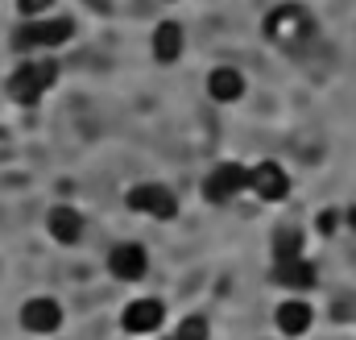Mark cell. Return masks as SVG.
<instances>
[{
  "mask_svg": "<svg viewBox=\"0 0 356 340\" xmlns=\"http://www.w3.org/2000/svg\"><path fill=\"white\" fill-rule=\"evenodd\" d=\"M149 59L158 67H178L186 59V25L178 17H162L149 29Z\"/></svg>",
  "mask_w": 356,
  "mask_h": 340,
  "instance_id": "8fae6325",
  "label": "cell"
},
{
  "mask_svg": "<svg viewBox=\"0 0 356 340\" xmlns=\"http://www.w3.org/2000/svg\"><path fill=\"white\" fill-rule=\"evenodd\" d=\"M162 4H178V0H162Z\"/></svg>",
  "mask_w": 356,
  "mask_h": 340,
  "instance_id": "ffe728a7",
  "label": "cell"
},
{
  "mask_svg": "<svg viewBox=\"0 0 356 340\" xmlns=\"http://www.w3.org/2000/svg\"><path fill=\"white\" fill-rule=\"evenodd\" d=\"M149 270H154V254H149V245H141V241H112L108 249H104V274L116 282V286H141L145 278H149Z\"/></svg>",
  "mask_w": 356,
  "mask_h": 340,
  "instance_id": "52a82bcc",
  "label": "cell"
},
{
  "mask_svg": "<svg viewBox=\"0 0 356 340\" xmlns=\"http://www.w3.org/2000/svg\"><path fill=\"white\" fill-rule=\"evenodd\" d=\"M63 324H67V307L50 291H33L17 307V328L25 337H54V332H63Z\"/></svg>",
  "mask_w": 356,
  "mask_h": 340,
  "instance_id": "ba28073f",
  "label": "cell"
},
{
  "mask_svg": "<svg viewBox=\"0 0 356 340\" xmlns=\"http://www.w3.org/2000/svg\"><path fill=\"white\" fill-rule=\"evenodd\" d=\"M63 84L58 71V54H17V63L4 75V95L17 108H38L46 95H54V87Z\"/></svg>",
  "mask_w": 356,
  "mask_h": 340,
  "instance_id": "6da1fadb",
  "label": "cell"
},
{
  "mask_svg": "<svg viewBox=\"0 0 356 340\" xmlns=\"http://www.w3.org/2000/svg\"><path fill=\"white\" fill-rule=\"evenodd\" d=\"M166 332L175 340H211V320L203 311H186V316H178Z\"/></svg>",
  "mask_w": 356,
  "mask_h": 340,
  "instance_id": "2e32d148",
  "label": "cell"
},
{
  "mask_svg": "<svg viewBox=\"0 0 356 340\" xmlns=\"http://www.w3.org/2000/svg\"><path fill=\"white\" fill-rule=\"evenodd\" d=\"M75 38H79V21L67 8H58L50 17H38V21H17V29H13L17 54H58Z\"/></svg>",
  "mask_w": 356,
  "mask_h": 340,
  "instance_id": "7a4b0ae2",
  "label": "cell"
},
{
  "mask_svg": "<svg viewBox=\"0 0 356 340\" xmlns=\"http://www.w3.org/2000/svg\"><path fill=\"white\" fill-rule=\"evenodd\" d=\"M241 195H249V162H241V158H220V162H211V167L203 170V178H199V199H203L207 208H228V203H236Z\"/></svg>",
  "mask_w": 356,
  "mask_h": 340,
  "instance_id": "8992f818",
  "label": "cell"
},
{
  "mask_svg": "<svg viewBox=\"0 0 356 340\" xmlns=\"http://www.w3.org/2000/svg\"><path fill=\"white\" fill-rule=\"evenodd\" d=\"M120 199L137 220H149V224H175L182 212V199L166 178H133Z\"/></svg>",
  "mask_w": 356,
  "mask_h": 340,
  "instance_id": "277c9868",
  "label": "cell"
},
{
  "mask_svg": "<svg viewBox=\"0 0 356 340\" xmlns=\"http://www.w3.org/2000/svg\"><path fill=\"white\" fill-rule=\"evenodd\" d=\"M42 229H46L50 245H58V249H79L91 233V220L79 203H67V199H63V203H50V208H46Z\"/></svg>",
  "mask_w": 356,
  "mask_h": 340,
  "instance_id": "9c48e42d",
  "label": "cell"
},
{
  "mask_svg": "<svg viewBox=\"0 0 356 340\" xmlns=\"http://www.w3.org/2000/svg\"><path fill=\"white\" fill-rule=\"evenodd\" d=\"M269 282H273L277 291H286V295H307V291H315L319 270H315L311 257H290V261H273Z\"/></svg>",
  "mask_w": 356,
  "mask_h": 340,
  "instance_id": "5bb4252c",
  "label": "cell"
},
{
  "mask_svg": "<svg viewBox=\"0 0 356 340\" xmlns=\"http://www.w3.org/2000/svg\"><path fill=\"white\" fill-rule=\"evenodd\" d=\"M158 340H175V337H170V332H162V337H158Z\"/></svg>",
  "mask_w": 356,
  "mask_h": 340,
  "instance_id": "d6986e66",
  "label": "cell"
},
{
  "mask_svg": "<svg viewBox=\"0 0 356 340\" xmlns=\"http://www.w3.org/2000/svg\"><path fill=\"white\" fill-rule=\"evenodd\" d=\"M269 257L273 261H290V257H307V233L298 224H282L269 237Z\"/></svg>",
  "mask_w": 356,
  "mask_h": 340,
  "instance_id": "9a60e30c",
  "label": "cell"
},
{
  "mask_svg": "<svg viewBox=\"0 0 356 340\" xmlns=\"http://www.w3.org/2000/svg\"><path fill=\"white\" fill-rule=\"evenodd\" d=\"M63 8V0H13V13H17V21H38V17H50V13H58Z\"/></svg>",
  "mask_w": 356,
  "mask_h": 340,
  "instance_id": "e0dca14e",
  "label": "cell"
},
{
  "mask_svg": "<svg viewBox=\"0 0 356 340\" xmlns=\"http://www.w3.org/2000/svg\"><path fill=\"white\" fill-rule=\"evenodd\" d=\"M290 191H294V178H290V170L282 167L277 158L249 162V195H253V199H261V203H282Z\"/></svg>",
  "mask_w": 356,
  "mask_h": 340,
  "instance_id": "30bf717a",
  "label": "cell"
},
{
  "mask_svg": "<svg viewBox=\"0 0 356 340\" xmlns=\"http://www.w3.org/2000/svg\"><path fill=\"white\" fill-rule=\"evenodd\" d=\"M315 17H311V8L307 4H298V0H282V4H273L266 17H261V38H266L273 50H302V46H311V38H315Z\"/></svg>",
  "mask_w": 356,
  "mask_h": 340,
  "instance_id": "3957f363",
  "label": "cell"
},
{
  "mask_svg": "<svg viewBox=\"0 0 356 340\" xmlns=\"http://www.w3.org/2000/svg\"><path fill=\"white\" fill-rule=\"evenodd\" d=\"M203 91H207L211 104H241L245 91H249V79H245L241 67L216 63V67H207V75H203Z\"/></svg>",
  "mask_w": 356,
  "mask_h": 340,
  "instance_id": "4fadbf2b",
  "label": "cell"
},
{
  "mask_svg": "<svg viewBox=\"0 0 356 340\" xmlns=\"http://www.w3.org/2000/svg\"><path fill=\"white\" fill-rule=\"evenodd\" d=\"M344 224V212L340 208H332V212H319V233L323 237H336V229Z\"/></svg>",
  "mask_w": 356,
  "mask_h": 340,
  "instance_id": "ac0fdd59",
  "label": "cell"
},
{
  "mask_svg": "<svg viewBox=\"0 0 356 340\" xmlns=\"http://www.w3.org/2000/svg\"><path fill=\"white\" fill-rule=\"evenodd\" d=\"M273 328H277V337H286V340L307 337V332L315 328V307H311V299H307V295H282V303L273 307Z\"/></svg>",
  "mask_w": 356,
  "mask_h": 340,
  "instance_id": "7c38bea8",
  "label": "cell"
},
{
  "mask_svg": "<svg viewBox=\"0 0 356 340\" xmlns=\"http://www.w3.org/2000/svg\"><path fill=\"white\" fill-rule=\"evenodd\" d=\"M116 328L133 340H158L170 328V307L162 295H133L116 311Z\"/></svg>",
  "mask_w": 356,
  "mask_h": 340,
  "instance_id": "5b68a950",
  "label": "cell"
}]
</instances>
